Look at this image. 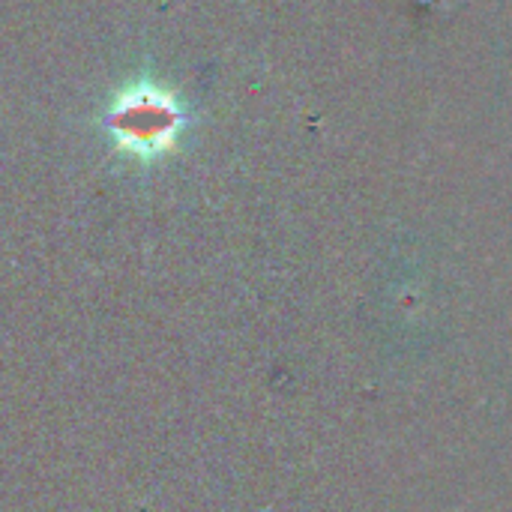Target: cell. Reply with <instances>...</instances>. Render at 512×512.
Listing matches in <instances>:
<instances>
[{
	"label": "cell",
	"instance_id": "cell-1",
	"mask_svg": "<svg viewBox=\"0 0 512 512\" xmlns=\"http://www.w3.org/2000/svg\"><path fill=\"white\" fill-rule=\"evenodd\" d=\"M102 126L117 153L156 162L177 147L189 126V108L159 81L135 78L111 96Z\"/></svg>",
	"mask_w": 512,
	"mask_h": 512
}]
</instances>
